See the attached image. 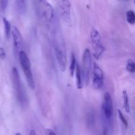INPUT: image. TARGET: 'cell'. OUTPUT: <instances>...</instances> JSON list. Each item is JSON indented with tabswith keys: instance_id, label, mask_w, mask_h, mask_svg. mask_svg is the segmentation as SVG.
I'll use <instances>...</instances> for the list:
<instances>
[{
	"instance_id": "obj_13",
	"label": "cell",
	"mask_w": 135,
	"mask_h": 135,
	"mask_svg": "<svg viewBox=\"0 0 135 135\" xmlns=\"http://www.w3.org/2000/svg\"><path fill=\"white\" fill-rule=\"evenodd\" d=\"M123 99L124 108H125L126 112L129 113L130 112V105H129V96H128L127 92L126 90L123 91Z\"/></svg>"
},
{
	"instance_id": "obj_3",
	"label": "cell",
	"mask_w": 135,
	"mask_h": 135,
	"mask_svg": "<svg viewBox=\"0 0 135 135\" xmlns=\"http://www.w3.org/2000/svg\"><path fill=\"white\" fill-rule=\"evenodd\" d=\"M11 79L17 100L21 107H25L26 105H28V99L25 87L23 86L21 79H20L18 70L16 67H13L12 69Z\"/></svg>"
},
{
	"instance_id": "obj_21",
	"label": "cell",
	"mask_w": 135,
	"mask_h": 135,
	"mask_svg": "<svg viewBox=\"0 0 135 135\" xmlns=\"http://www.w3.org/2000/svg\"><path fill=\"white\" fill-rule=\"evenodd\" d=\"M46 135H56L53 130L51 129H46Z\"/></svg>"
},
{
	"instance_id": "obj_12",
	"label": "cell",
	"mask_w": 135,
	"mask_h": 135,
	"mask_svg": "<svg viewBox=\"0 0 135 135\" xmlns=\"http://www.w3.org/2000/svg\"><path fill=\"white\" fill-rule=\"evenodd\" d=\"M16 7L18 13L23 14L26 10V0H16Z\"/></svg>"
},
{
	"instance_id": "obj_22",
	"label": "cell",
	"mask_w": 135,
	"mask_h": 135,
	"mask_svg": "<svg viewBox=\"0 0 135 135\" xmlns=\"http://www.w3.org/2000/svg\"><path fill=\"white\" fill-rule=\"evenodd\" d=\"M29 135H36V132L34 130H31L29 132Z\"/></svg>"
},
{
	"instance_id": "obj_17",
	"label": "cell",
	"mask_w": 135,
	"mask_h": 135,
	"mask_svg": "<svg viewBox=\"0 0 135 135\" xmlns=\"http://www.w3.org/2000/svg\"><path fill=\"white\" fill-rule=\"evenodd\" d=\"M126 69L129 72L132 73V74L135 71V64L132 59L128 60L127 62Z\"/></svg>"
},
{
	"instance_id": "obj_7",
	"label": "cell",
	"mask_w": 135,
	"mask_h": 135,
	"mask_svg": "<svg viewBox=\"0 0 135 135\" xmlns=\"http://www.w3.org/2000/svg\"><path fill=\"white\" fill-rule=\"evenodd\" d=\"M113 116V105L112 96L108 92L104 94V102L102 105V120L112 122Z\"/></svg>"
},
{
	"instance_id": "obj_8",
	"label": "cell",
	"mask_w": 135,
	"mask_h": 135,
	"mask_svg": "<svg viewBox=\"0 0 135 135\" xmlns=\"http://www.w3.org/2000/svg\"><path fill=\"white\" fill-rule=\"evenodd\" d=\"M58 12L64 22L71 21V3L69 0H55Z\"/></svg>"
},
{
	"instance_id": "obj_2",
	"label": "cell",
	"mask_w": 135,
	"mask_h": 135,
	"mask_svg": "<svg viewBox=\"0 0 135 135\" xmlns=\"http://www.w3.org/2000/svg\"><path fill=\"white\" fill-rule=\"evenodd\" d=\"M36 9L39 20L46 26H50L55 19V11L47 0H36Z\"/></svg>"
},
{
	"instance_id": "obj_15",
	"label": "cell",
	"mask_w": 135,
	"mask_h": 135,
	"mask_svg": "<svg viewBox=\"0 0 135 135\" xmlns=\"http://www.w3.org/2000/svg\"><path fill=\"white\" fill-rule=\"evenodd\" d=\"M3 22L4 28H5V33L7 38H9L10 35L11 31V24L9 21L5 17L3 18Z\"/></svg>"
},
{
	"instance_id": "obj_20",
	"label": "cell",
	"mask_w": 135,
	"mask_h": 135,
	"mask_svg": "<svg viewBox=\"0 0 135 135\" xmlns=\"http://www.w3.org/2000/svg\"><path fill=\"white\" fill-rule=\"evenodd\" d=\"M6 57V54H5V50L3 48H0V59L3 60L5 59Z\"/></svg>"
},
{
	"instance_id": "obj_19",
	"label": "cell",
	"mask_w": 135,
	"mask_h": 135,
	"mask_svg": "<svg viewBox=\"0 0 135 135\" xmlns=\"http://www.w3.org/2000/svg\"><path fill=\"white\" fill-rule=\"evenodd\" d=\"M9 0H0V9L2 11H5L7 7Z\"/></svg>"
},
{
	"instance_id": "obj_16",
	"label": "cell",
	"mask_w": 135,
	"mask_h": 135,
	"mask_svg": "<svg viewBox=\"0 0 135 135\" xmlns=\"http://www.w3.org/2000/svg\"><path fill=\"white\" fill-rule=\"evenodd\" d=\"M126 19L127 22L131 25H134L135 23V13L133 11H127L126 13Z\"/></svg>"
},
{
	"instance_id": "obj_14",
	"label": "cell",
	"mask_w": 135,
	"mask_h": 135,
	"mask_svg": "<svg viewBox=\"0 0 135 135\" xmlns=\"http://www.w3.org/2000/svg\"><path fill=\"white\" fill-rule=\"evenodd\" d=\"M76 58L74 53L71 54V63H70V67H69V71L71 76H73L74 74H75V68H76Z\"/></svg>"
},
{
	"instance_id": "obj_1",
	"label": "cell",
	"mask_w": 135,
	"mask_h": 135,
	"mask_svg": "<svg viewBox=\"0 0 135 135\" xmlns=\"http://www.w3.org/2000/svg\"><path fill=\"white\" fill-rule=\"evenodd\" d=\"M53 46L55 57L61 71H65L67 67V50L61 29L58 21L54 19L51 25Z\"/></svg>"
},
{
	"instance_id": "obj_5",
	"label": "cell",
	"mask_w": 135,
	"mask_h": 135,
	"mask_svg": "<svg viewBox=\"0 0 135 135\" xmlns=\"http://www.w3.org/2000/svg\"><path fill=\"white\" fill-rule=\"evenodd\" d=\"M91 45L93 50V56L96 59H99L104 51V46L102 42L101 37L96 29H93L90 33Z\"/></svg>"
},
{
	"instance_id": "obj_4",
	"label": "cell",
	"mask_w": 135,
	"mask_h": 135,
	"mask_svg": "<svg viewBox=\"0 0 135 135\" xmlns=\"http://www.w3.org/2000/svg\"><path fill=\"white\" fill-rule=\"evenodd\" d=\"M18 57H19V62L21 68L23 71L28 86L32 89H34L35 88V83H34V77H33L32 71L31 64H30V60H29L26 53L23 50H21L19 52Z\"/></svg>"
},
{
	"instance_id": "obj_18",
	"label": "cell",
	"mask_w": 135,
	"mask_h": 135,
	"mask_svg": "<svg viewBox=\"0 0 135 135\" xmlns=\"http://www.w3.org/2000/svg\"><path fill=\"white\" fill-rule=\"evenodd\" d=\"M118 111L119 117L120 120H121V122H122V123L123 124V125L125 126V127H128V122H127V120L125 116H124V115H123V113L122 112V111L119 109H118V111Z\"/></svg>"
},
{
	"instance_id": "obj_9",
	"label": "cell",
	"mask_w": 135,
	"mask_h": 135,
	"mask_svg": "<svg viewBox=\"0 0 135 135\" xmlns=\"http://www.w3.org/2000/svg\"><path fill=\"white\" fill-rule=\"evenodd\" d=\"M93 87L96 89H100L104 85V72L96 62L94 63L93 66Z\"/></svg>"
},
{
	"instance_id": "obj_10",
	"label": "cell",
	"mask_w": 135,
	"mask_h": 135,
	"mask_svg": "<svg viewBox=\"0 0 135 135\" xmlns=\"http://www.w3.org/2000/svg\"><path fill=\"white\" fill-rule=\"evenodd\" d=\"M13 37V48L14 50L17 54H18L21 51L23 45V40L20 30L16 26H13L11 31Z\"/></svg>"
},
{
	"instance_id": "obj_24",
	"label": "cell",
	"mask_w": 135,
	"mask_h": 135,
	"mask_svg": "<svg viewBox=\"0 0 135 135\" xmlns=\"http://www.w3.org/2000/svg\"><path fill=\"white\" fill-rule=\"evenodd\" d=\"M123 1H128L129 0H123Z\"/></svg>"
},
{
	"instance_id": "obj_6",
	"label": "cell",
	"mask_w": 135,
	"mask_h": 135,
	"mask_svg": "<svg viewBox=\"0 0 135 135\" xmlns=\"http://www.w3.org/2000/svg\"><path fill=\"white\" fill-rule=\"evenodd\" d=\"M92 65V56L91 52L88 48H86L84 52L82 59V68L80 69L82 77L83 78V82L86 86L88 84L90 78V73L91 70Z\"/></svg>"
},
{
	"instance_id": "obj_11",
	"label": "cell",
	"mask_w": 135,
	"mask_h": 135,
	"mask_svg": "<svg viewBox=\"0 0 135 135\" xmlns=\"http://www.w3.org/2000/svg\"><path fill=\"white\" fill-rule=\"evenodd\" d=\"M76 86L79 89L83 88V77H82L81 71H80V68L78 63L76 65Z\"/></svg>"
},
{
	"instance_id": "obj_23",
	"label": "cell",
	"mask_w": 135,
	"mask_h": 135,
	"mask_svg": "<svg viewBox=\"0 0 135 135\" xmlns=\"http://www.w3.org/2000/svg\"><path fill=\"white\" fill-rule=\"evenodd\" d=\"M15 135H22V134H21V133H20V132H17V133H16Z\"/></svg>"
}]
</instances>
